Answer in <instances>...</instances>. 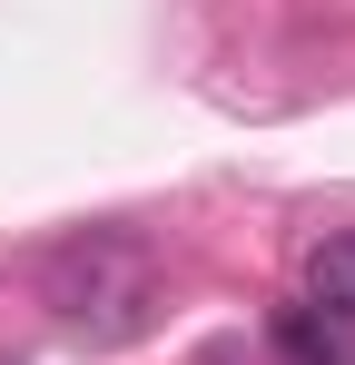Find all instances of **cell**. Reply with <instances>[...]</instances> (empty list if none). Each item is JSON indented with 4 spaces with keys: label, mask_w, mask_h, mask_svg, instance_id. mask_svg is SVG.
Instances as JSON below:
<instances>
[{
    "label": "cell",
    "mask_w": 355,
    "mask_h": 365,
    "mask_svg": "<svg viewBox=\"0 0 355 365\" xmlns=\"http://www.w3.org/2000/svg\"><path fill=\"white\" fill-rule=\"evenodd\" d=\"M40 306L79 346H128L158 316V257L138 237H118V227H79L40 257Z\"/></svg>",
    "instance_id": "obj_1"
},
{
    "label": "cell",
    "mask_w": 355,
    "mask_h": 365,
    "mask_svg": "<svg viewBox=\"0 0 355 365\" xmlns=\"http://www.w3.org/2000/svg\"><path fill=\"white\" fill-rule=\"evenodd\" d=\"M277 346L287 365H355V326L326 306H277Z\"/></svg>",
    "instance_id": "obj_2"
},
{
    "label": "cell",
    "mask_w": 355,
    "mask_h": 365,
    "mask_svg": "<svg viewBox=\"0 0 355 365\" xmlns=\"http://www.w3.org/2000/svg\"><path fill=\"white\" fill-rule=\"evenodd\" d=\"M306 306H326V316H346L355 326V227L306 247Z\"/></svg>",
    "instance_id": "obj_3"
}]
</instances>
